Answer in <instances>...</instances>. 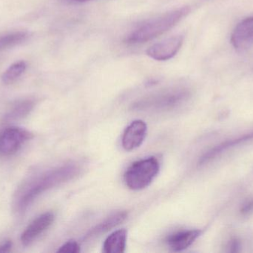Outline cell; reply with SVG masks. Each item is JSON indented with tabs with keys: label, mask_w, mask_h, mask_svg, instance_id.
<instances>
[{
	"label": "cell",
	"mask_w": 253,
	"mask_h": 253,
	"mask_svg": "<svg viewBox=\"0 0 253 253\" xmlns=\"http://www.w3.org/2000/svg\"><path fill=\"white\" fill-rule=\"evenodd\" d=\"M253 140V132L250 133L245 134L242 136L238 137V138H233V139L228 140V141H224L218 145L215 146L213 148L205 153L200 159H199V164L204 165L208 163L211 160H213L217 156L224 153V152L233 148V147H237L241 145L244 143L248 142V141Z\"/></svg>",
	"instance_id": "30bf717a"
},
{
	"label": "cell",
	"mask_w": 253,
	"mask_h": 253,
	"mask_svg": "<svg viewBox=\"0 0 253 253\" xmlns=\"http://www.w3.org/2000/svg\"><path fill=\"white\" fill-rule=\"evenodd\" d=\"M147 127L142 120H135L125 131L123 137V147L126 151H132L139 147L147 135Z\"/></svg>",
	"instance_id": "9c48e42d"
},
{
	"label": "cell",
	"mask_w": 253,
	"mask_h": 253,
	"mask_svg": "<svg viewBox=\"0 0 253 253\" xmlns=\"http://www.w3.org/2000/svg\"><path fill=\"white\" fill-rule=\"evenodd\" d=\"M240 242H239L237 239H232L231 242H230V245H229V249H230V252H239V250H240Z\"/></svg>",
	"instance_id": "d6986e66"
},
{
	"label": "cell",
	"mask_w": 253,
	"mask_h": 253,
	"mask_svg": "<svg viewBox=\"0 0 253 253\" xmlns=\"http://www.w3.org/2000/svg\"><path fill=\"white\" fill-rule=\"evenodd\" d=\"M79 169L74 165H67L50 171L25 186L19 194L16 206L18 210L23 212L37 197L50 189L65 181H69L78 174Z\"/></svg>",
	"instance_id": "6da1fadb"
},
{
	"label": "cell",
	"mask_w": 253,
	"mask_h": 253,
	"mask_svg": "<svg viewBox=\"0 0 253 253\" xmlns=\"http://www.w3.org/2000/svg\"><path fill=\"white\" fill-rule=\"evenodd\" d=\"M187 88L177 87L166 89L146 97L135 102L134 109H168L182 103L190 97Z\"/></svg>",
	"instance_id": "3957f363"
},
{
	"label": "cell",
	"mask_w": 253,
	"mask_h": 253,
	"mask_svg": "<svg viewBox=\"0 0 253 253\" xmlns=\"http://www.w3.org/2000/svg\"><path fill=\"white\" fill-rule=\"evenodd\" d=\"M160 169L159 160L154 157L132 163L125 174L126 185L132 190H141L148 187Z\"/></svg>",
	"instance_id": "277c9868"
},
{
	"label": "cell",
	"mask_w": 253,
	"mask_h": 253,
	"mask_svg": "<svg viewBox=\"0 0 253 253\" xmlns=\"http://www.w3.org/2000/svg\"><path fill=\"white\" fill-rule=\"evenodd\" d=\"M32 133L19 127H10L0 133V156H10L32 138Z\"/></svg>",
	"instance_id": "5b68a950"
},
{
	"label": "cell",
	"mask_w": 253,
	"mask_h": 253,
	"mask_svg": "<svg viewBox=\"0 0 253 253\" xmlns=\"http://www.w3.org/2000/svg\"><path fill=\"white\" fill-rule=\"evenodd\" d=\"M11 248L12 242L10 241H7L0 246V253L10 252Z\"/></svg>",
	"instance_id": "ffe728a7"
},
{
	"label": "cell",
	"mask_w": 253,
	"mask_h": 253,
	"mask_svg": "<svg viewBox=\"0 0 253 253\" xmlns=\"http://www.w3.org/2000/svg\"><path fill=\"white\" fill-rule=\"evenodd\" d=\"M183 42V36H173L150 46L146 53L147 56L155 60H169L179 51L182 46Z\"/></svg>",
	"instance_id": "8992f818"
},
{
	"label": "cell",
	"mask_w": 253,
	"mask_h": 253,
	"mask_svg": "<svg viewBox=\"0 0 253 253\" xmlns=\"http://www.w3.org/2000/svg\"><path fill=\"white\" fill-rule=\"evenodd\" d=\"M35 102L33 100H24L16 102L5 115L6 120H16L28 115L34 108Z\"/></svg>",
	"instance_id": "5bb4252c"
},
{
	"label": "cell",
	"mask_w": 253,
	"mask_h": 253,
	"mask_svg": "<svg viewBox=\"0 0 253 253\" xmlns=\"http://www.w3.org/2000/svg\"><path fill=\"white\" fill-rule=\"evenodd\" d=\"M126 234L125 229L119 230L110 235L103 245V252L105 253H123L126 251Z\"/></svg>",
	"instance_id": "7c38bea8"
},
{
	"label": "cell",
	"mask_w": 253,
	"mask_h": 253,
	"mask_svg": "<svg viewBox=\"0 0 253 253\" xmlns=\"http://www.w3.org/2000/svg\"><path fill=\"white\" fill-rule=\"evenodd\" d=\"M71 1H75V2H84V1H90V0H69Z\"/></svg>",
	"instance_id": "44dd1931"
},
{
	"label": "cell",
	"mask_w": 253,
	"mask_h": 253,
	"mask_svg": "<svg viewBox=\"0 0 253 253\" xmlns=\"http://www.w3.org/2000/svg\"><path fill=\"white\" fill-rule=\"evenodd\" d=\"M202 234L201 230H186L174 233L167 239V243L175 252L184 251L191 246Z\"/></svg>",
	"instance_id": "8fae6325"
},
{
	"label": "cell",
	"mask_w": 253,
	"mask_h": 253,
	"mask_svg": "<svg viewBox=\"0 0 253 253\" xmlns=\"http://www.w3.org/2000/svg\"><path fill=\"white\" fill-rule=\"evenodd\" d=\"M54 221L52 212H45L36 218L28 226L21 236V242L25 246L31 245L42 233L49 228Z\"/></svg>",
	"instance_id": "ba28073f"
},
{
	"label": "cell",
	"mask_w": 253,
	"mask_h": 253,
	"mask_svg": "<svg viewBox=\"0 0 253 253\" xmlns=\"http://www.w3.org/2000/svg\"><path fill=\"white\" fill-rule=\"evenodd\" d=\"M231 43L238 51H245L253 46V16L241 21L233 31Z\"/></svg>",
	"instance_id": "52a82bcc"
},
{
	"label": "cell",
	"mask_w": 253,
	"mask_h": 253,
	"mask_svg": "<svg viewBox=\"0 0 253 253\" xmlns=\"http://www.w3.org/2000/svg\"><path fill=\"white\" fill-rule=\"evenodd\" d=\"M241 213L243 215H248L253 212V199L247 202L241 208Z\"/></svg>",
	"instance_id": "ac0fdd59"
},
{
	"label": "cell",
	"mask_w": 253,
	"mask_h": 253,
	"mask_svg": "<svg viewBox=\"0 0 253 253\" xmlns=\"http://www.w3.org/2000/svg\"><path fill=\"white\" fill-rule=\"evenodd\" d=\"M190 11V7H183L167 12L138 25L125 39L126 44H141L151 41L173 28Z\"/></svg>",
	"instance_id": "7a4b0ae2"
},
{
	"label": "cell",
	"mask_w": 253,
	"mask_h": 253,
	"mask_svg": "<svg viewBox=\"0 0 253 253\" xmlns=\"http://www.w3.org/2000/svg\"><path fill=\"white\" fill-rule=\"evenodd\" d=\"M80 252V245L75 241H69V242H66L65 245H62L58 250V253H78Z\"/></svg>",
	"instance_id": "e0dca14e"
},
{
	"label": "cell",
	"mask_w": 253,
	"mask_h": 253,
	"mask_svg": "<svg viewBox=\"0 0 253 253\" xmlns=\"http://www.w3.org/2000/svg\"><path fill=\"white\" fill-rule=\"evenodd\" d=\"M126 216H127V214L126 212H117V213L111 215L110 218L105 220L104 222L101 223L99 225L96 226L90 233H87L86 239H90V238L99 236V235L109 231L111 229L114 228L119 224L123 223L126 219Z\"/></svg>",
	"instance_id": "4fadbf2b"
},
{
	"label": "cell",
	"mask_w": 253,
	"mask_h": 253,
	"mask_svg": "<svg viewBox=\"0 0 253 253\" xmlns=\"http://www.w3.org/2000/svg\"><path fill=\"white\" fill-rule=\"evenodd\" d=\"M27 65L24 61L12 64L1 76V80L6 85L12 84L17 80L26 70Z\"/></svg>",
	"instance_id": "9a60e30c"
},
{
	"label": "cell",
	"mask_w": 253,
	"mask_h": 253,
	"mask_svg": "<svg viewBox=\"0 0 253 253\" xmlns=\"http://www.w3.org/2000/svg\"><path fill=\"white\" fill-rule=\"evenodd\" d=\"M27 37L28 33L25 31H17L2 36L0 37V51L25 41Z\"/></svg>",
	"instance_id": "2e32d148"
}]
</instances>
